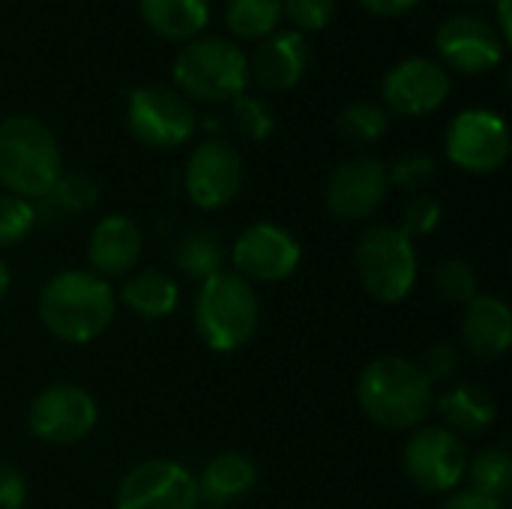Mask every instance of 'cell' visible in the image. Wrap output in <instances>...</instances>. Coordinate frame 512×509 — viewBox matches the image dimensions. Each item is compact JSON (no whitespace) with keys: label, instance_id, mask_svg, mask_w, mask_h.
Returning a JSON list of instances; mask_svg holds the SVG:
<instances>
[{"label":"cell","instance_id":"6da1fadb","mask_svg":"<svg viewBox=\"0 0 512 509\" xmlns=\"http://www.w3.org/2000/svg\"><path fill=\"white\" fill-rule=\"evenodd\" d=\"M36 312L54 339L66 345H90L111 327L117 294L108 279L90 270H63L42 285Z\"/></svg>","mask_w":512,"mask_h":509},{"label":"cell","instance_id":"7a4b0ae2","mask_svg":"<svg viewBox=\"0 0 512 509\" xmlns=\"http://www.w3.org/2000/svg\"><path fill=\"white\" fill-rule=\"evenodd\" d=\"M360 411L387 432H414L435 411V387L408 357H378L357 381Z\"/></svg>","mask_w":512,"mask_h":509},{"label":"cell","instance_id":"3957f363","mask_svg":"<svg viewBox=\"0 0 512 509\" xmlns=\"http://www.w3.org/2000/svg\"><path fill=\"white\" fill-rule=\"evenodd\" d=\"M63 174L54 132L33 114L0 120V186L24 201H39Z\"/></svg>","mask_w":512,"mask_h":509},{"label":"cell","instance_id":"277c9868","mask_svg":"<svg viewBox=\"0 0 512 509\" xmlns=\"http://www.w3.org/2000/svg\"><path fill=\"white\" fill-rule=\"evenodd\" d=\"M261 321V303L255 288L237 273H216L201 282L192 306V324L198 339L216 351L231 354L252 342Z\"/></svg>","mask_w":512,"mask_h":509},{"label":"cell","instance_id":"5b68a950","mask_svg":"<svg viewBox=\"0 0 512 509\" xmlns=\"http://www.w3.org/2000/svg\"><path fill=\"white\" fill-rule=\"evenodd\" d=\"M177 93L195 102H231L249 87V54L225 36H195L174 60Z\"/></svg>","mask_w":512,"mask_h":509},{"label":"cell","instance_id":"8992f818","mask_svg":"<svg viewBox=\"0 0 512 509\" xmlns=\"http://www.w3.org/2000/svg\"><path fill=\"white\" fill-rule=\"evenodd\" d=\"M363 291L378 303H402L417 285V249L399 225H372L354 252Z\"/></svg>","mask_w":512,"mask_h":509},{"label":"cell","instance_id":"52a82bcc","mask_svg":"<svg viewBox=\"0 0 512 509\" xmlns=\"http://www.w3.org/2000/svg\"><path fill=\"white\" fill-rule=\"evenodd\" d=\"M126 129L129 135L153 150H174L195 138L198 114L192 102L162 84H147L126 99Z\"/></svg>","mask_w":512,"mask_h":509},{"label":"cell","instance_id":"ba28073f","mask_svg":"<svg viewBox=\"0 0 512 509\" xmlns=\"http://www.w3.org/2000/svg\"><path fill=\"white\" fill-rule=\"evenodd\" d=\"M402 471L417 492L450 495L468 471V447L444 426H420L402 450Z\"/></svg>","mask_w":512,"mask_h":509},{"label":"cell","instance_id":"9c48e42d","mask_svg":"<svg viewBox=\"0 0 512 509\" xmlns=\"http://www.w3.org/2000/svg\"><path fill=\"white\" fill-rule=\"evenodd\" d=\"M444 153L468 174H495L510 159V129L489 108H465L444 132Z\"/></svg>","mask_w":512,"mask_h":509},{"label":"cell","instance_id":"30bf717a","mask_svg":"<svg viewBox=\"0 0 512 509\" xmlns=\"http://www.w3.org/2000/svg\"><path fill=\"white\" fill-rule=\"evenodd\" d=\"M99 423L96 399L78 384L45 387L27 411V429L36 441L51 447L81 444Z\"/></svg>","mask_w":512,"mask_h":509},{"label":"cell","instance_id":"8fae6325","mask_svg":"<svg viewBox=\"0 0 512 509\" xmlns=\"http://www.w3.org/2000/svg\"><path fill=\"white\" fill-rule=\"evenodd\" d=\"M195 474L174 459H144L117 486L114 509H198Z\"/></svg>","mask_w":512,"mask_h":509},{"label":"cell","instance_id":"7c38bea8","mask_svg":"<svg viewBox=\"0 0 512 509\" xmlns=\"http://www.w3.org/2000/svg\"><path fill=\"white\" fill-rule=\"evenodd\" d=\"M303 258L300 240L273 222H255L240 231L231 246V264L240 279L252 282H282L297 273Z\"/></svg>","mask_w":512,"mask_h":509},{"label":"cell","instance_id":"4fadbf2b","mask_svg":"<svg viewBox=\"0 0 512 509\" xmlns=\"http://www.w3.org/2000/svg\"><path fill=\"white\" fill-rule=\"evenodd\" d=\"M435 51L441 57L438 63L447 72L456 69L462 75H483L504 63L507 42L501 39L492 21L471 12H459L438 27Z\"/></svg>","mask_w":512,"mask_h":509},{"label":"cell","instance_id":"5bb4252c","mask_svg":"<svg viewBox=\"0 0 512 509\" xmlns=\"http://www.w3.org/2000/svg\"><path fill=\"white\" fill-rule=\"evenodd\" d=\"M450 72L432 57H405L381 81V105L396 117H426L450 99Z\"/></svg>","mask_w":512,"mask_h":509},{"label":"cell","instance_id":"9a60e30c","mask_svg":"<svg viewBox=\"0 0 512 509\" xmlns=\"http://www.w3.org/2000/svg\"><path fill=\"white\" fill-rule=\"evenodd\" d=\"M390 195L387 165L375 156H354L333 168L324 186V204L339 222L369 219Z\"/></svg>","mask_w":512,"mask_h":509},{"label":"cell","instance_id":"2e32d148","mask_svg":"<svg viewBox=\"0 0 512 509\" xmlns=\"http://www.w3.org/2000/svg\"><path fill=\"white\" fill-rule=\"evenodd\" d=\"M183 186L195 207L219 210L231 204L243 186V156L225 138H207L186 159Z\"/></svg>","mask_w":512,"mask_h":509},{"label":"cell","instance_id":"e0dca14e","mask_svg":"<svg viewBox=\"0 0 512 509\" xmlns=\"http://www.w3.org/2000/svg\"><path fill=\"white\" fill-rule=\"evenodd\" d=\"M309 63V39L297 30H276L255 45L249 57V78L270 93H285L303 81Z\"/></svg>","mask_w":512,"mask_h":509},{"label":"cell","instance_id":"ac0fdd59","mask_svg":"<svg viewBox=\"0 0 512 509\" xmlns=\"http://www.w3.org/2000/svg\"><path fill=\"white\" fill-rule=\"evenodd\" d=\"M141 249H144V237L138 225L129 216L111 213L99 219L90 231V240H87V261L93 267L90 273L102 279L129 276L141 261Z\"/></svg>","mask_w":512,"mask_h":509},{"label":"cell","instance_id":"d6986e66","mask_svg":"<svg viewBox=\"0 0 512 509\" xmlns=\"http://www.w3.org/2000/svg\"><path fill=\"white\" fill-rule=\"evenodd\" d=\"M462 342L471 357L483 363L501 360L512 345V312L510 306L495 294H477L465 306L462 318Z\"/></svg>","mask_w":512,"mask_h":509},{"label":"cell","instance_id":"ffe728a7","mask_svg":"<svg viewBox=\"0 0 512 509\" xmlns=\"http://www.w3.org/2000/svg\"><path fill=\"white\" fill-rule=\"evenodd\" d=\"M198 483V504L207 509H225L246 498L258 483V468L243 453H219L204 468Z\"/></svg>","mask_w":512,"mask_h":509},{"label":"cell","instance_id":"44dd1931","mask_svg":"<svg viewBox=\"0 0 512 509\" xmlns=\"http://www.w3.org/2000/svg\"><path fill=\"white\" fill-rule=\"evenodd\" d=\"M435 411L444 420V429L465 438H480L489 432L498 420V402L495 396L480 384H456L441 399H435Z\"/></svg>","mask_w":512,"mask_h":509},{"label":"cell","instance_id":"7402d4cb","mask_svg":"<svg viewBox=\"0 0 512 509\" xmlns=\"http://www.w3.org/2000/svg\"><path fill=\"white\" fill-rule=\"evenodd\" d=\"M117 300L141 321H162L168 318L180 303V285L168 270L147 267L132 273L123 288L117 291Z\"/></svg>","mask_w":512,"mask_h":509},{"label":"cell","instance_id":"603a6c76","mask_svg":"<svg viewBox=\"0 0 512 509\" xmlns=\"http://www.w3.org/2000/svg\"><path fill=\"white\" fill-rule=\"evenodd\" d=\"M144 24L168 42H192L210 24V0H138Z\"/></svg>","mask_w":512,"mask_h":509},{"label":"cell","instance_id":"cb8c5ba5","mask_svg":"<svg viewBox=\"0 0 512 509\" xmlns=\"http://www.w3.org/2000/svg\"><path fill=\"white\" fill-rule=\"evenodd\" d=\"M36 222H57V216H72V213H87L99 204V186L90 174L81 171H63L57 183L51 186L48 195L39 201H30Z\"/></svg>","mask_w":512,"mask_h":509},{"label":"cell","instance_id":"d4e9b609","mask_svg":"<svg viewBox=\"0 0 512 509\" xmlns=\"http://www.w3.org/2000/svg\"><path fill=\"white\" fill-rule=\"evenodd\" d=\"M174 267L195 282H204L216 273H222L225 264V246L222 237L210 228H189L174 243Z\"/></svg>","mask_w":512,"mask_h":509},{"label":"cell","instance_id":"484cf974","mask_svg":"<svg viewBox=\"0 0 512 509\" xmlns=\"http://www.w3.org/2000/svg\"><path fill=\"white\" fill-rule=\"evenodd\" d=\"M282 24V0H228L225 3V27L237 39L261 42L276 33Z\"/></svg>","mask_w":512,"mask_h":509},{"label":"cell","instance_id":"4316f807","mask_svg":"<svg viewBox=\"0 0 512 509\" xmlns=\"http://www.w3.org/2000/svg\"><path fill=\"white\" fill-rule=\"evenodd\" d=\"M387 129H390L387 108L369 99H357L345 105L336 117V132L351 144H375L387 135Z\"/></svg>","mask_w":512,"mask_h":509},{"label":"cell","instance_id":"83f0119b","mask_svg":"<svg viewBox=\"0 0 512 509\" xmlns=\"http://www.w3.org/2000/svg\"><path fill=\"white\" fill-rule=\"evenodd\" d=\"M465 474L471 477V489L504 501L512 489V456L504 447H489L468 459Z\"/></svg>","mask_w":512,"mask_h":509},{"label":"cell","instance_id":"f1b7e54d","mask_svg":"<svg viewBox=\"0 0 512 509\" xmlns=\"http://www.w3.org/2000/svg\"><path fill=\"white\" fill-rule=\"evenodd\" d=\"M231 126L240 138L246 141H267L276 129V114L267 105V99L252 96V93H240L237 99H231Z\"/></svg>","mask_w":512,"mask_h":509},{"label":"cell","instance_id":"f546056e","mask_svg":"<svg viewBox=\"0 0 512 509\" xmlns=\"http://www.w3.org/2000/svg\"><path fill=\"white\" fill-rule=\"evenodd\" d=\"M435 291L456 306H468L477 291V273L465 258H444L435 267Z\"/></svg>","mask_w":512,"mask_h":509},{"label":"cell","instance_id":"4dcf8cb0","mask_svg":"<svg viewBox=\"0 0 512 509\" xmlns=\"http://www.w3.org/2000/svg\"><path fill=\"white\" fill-rule=\"evenodd\" d=\"M33 228H36L33 204L18 195L0 192V249L18 246Z\"/></svg>","mask_w":512,"mask_h":509},{"label":"cell","instance_id":"1f68e13d","mask_svg":"<svg viewBox=\"0 0 512 509\" xmlns=\"http://www.w3.org/2000/svg\"><path fill=\"white\" fill-rule=\"evenodd\" d=\"M435 171H438L435 159L426 153H408V156H399L393 165H387L390 186L411 192V195H420L435 180Z\"/></svg>","mask_w":512,"mask_h":509},{"label":"cell","instance_id":"d6a6232c","mask_svg":"<svg viewBox=\"0 0 512 509\" xmlns=\"http://www.w3.org/2000/svg\"><path fill=\"white\" fill-rule=\"evenodd\" d=\"M441 219H444L441 201L432 198V195H426V192H420V195H411L408 204L402 207V222H399V228H402L411 240H414V237H429V234L441 225Z\"/></svg>","mask_w":512,"mask_h":509},{"label":"cell","instance_id":"836d02e7","mask_svg":"<svg viewBox=\"0 0 512 509\" xmlns=\"http://www.w3.org/2000/svg\"><path fill=\"white\" fill-rule=\"evenodd\" d=\"M336 15V0H282V18L291 21L297 33H318Z\"/></svg>","mask_w":512,"mask_h":509},{"label":"cell","instance_id":"e575fe53","mask_svg":"<svg viewBox=\"0 0 512 509\" xmlns=\"http://www.w3.org/2000/svg\"><path fill=\"white\" fill-rule=\"evenodd\" d=\"M417 366H420V372L435 387L438 381H447V378L456 375V369H459V351L450 342H435V345L426 348V354H423V360Z\"/></svg>","mask_w":512,"mask_h":509},{"label":"cell","instance_id":"d590c367","mask_svg":"<svg viewBox=\"0 0 512 509\" xmlns=\"http://www.w3.org/2000/svg\"><path fill=\"white\" fill-rule=\"evenodd\" d=\"M27 501V480L15 465L0 462V509H21Z\"/></svg>","mask_w":512,"mask_h":509},{"label":"cell","instance_id":"8d00e7d4","mask_svg":"<svg viewBox=\"0 0 512 509\" xmlns=\"http://www.w3.org/2000/svg\"><path fill=\"white\" fill-rule=\"evenodd\" d=\"M441 509H507L504 507V501H498V498H489V495H483V492H477V489H453L450 492V498L444 501V507Z\"/></svg>","mask_w":512,"mask_h":509},{"label":"cell","instance_id":"74e56055","mask_svg":"<svg viewBox=\"0 0 512 509\" xmlns=\"http://www.w3.org/2000/svg\"><path fill=\"white\" fill-rule=\"evenodd\" d=\"M369 15H378V18H399V15H408L411 9H417L423 0H357Z\"/></svg>","mask_w":512,"mask_h":509},{"label":"cell","instance_id":"f35d334b","mask_svg":"<svg viewBox=\"0 0 512 509\" xmlns=\"http://www.w3.org/2000/svg\"><path fill=\"white\" fill-rule=\"evenodd\" d=\"M495 3V30L501 33V39L507 42V48H510L512 42V21H510V0H492Z\"/></svg>","mask_w":512,"mask_h":509},{"label":"cell","instance_id":"ab89813d","mask_svg":"<svg viewBox=\"0 0 512 509\" xmlns=\"http://www.w3.org/2000/svg\"><path fill=\"white\" fill-rule=\"evenodd\" d=\"M9 285H12V273H9V267H6V261L0 258V300L6 297V291H9Z\"/></svg>","mask_w":512,"mask_h":509},{"label":"cell","instance_id":"60d3db41","mask_svg":"<svg viewBox=\"0 0 512 509\" xmlns=\"http://www.w3.org/2000/svg\"><path fill=\"white\" fill-rule=\"evenodd\" d=\"M468 3H480V0H468Z\"/></svg>","mask_w":512,"mask_h":509}]
</instances>
